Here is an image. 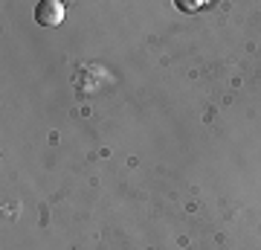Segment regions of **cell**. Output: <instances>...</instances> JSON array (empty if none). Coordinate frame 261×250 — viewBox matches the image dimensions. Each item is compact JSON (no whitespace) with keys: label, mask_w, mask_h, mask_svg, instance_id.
Masks as SVG:
<instances>
[{"label":"cell","mask_w":261,"mask_h":250,"mask_svg":"<svg viewBox=\"0 0 261 250\" xmlns=\"http://www.w3.org/2000/svg\"><path fill=\"white\" fill-rule=\"evenodd\" d=\"M177 6H180L183 12H197L203 3H200V0H177Z\"/></svg>","instance_id":"2"},{"label":"cell","mask_w":261,"mask_h":250,"mask_svg":"<svg viewBox=\"0 0 261 250\" xmlns=\"http://www.w3.org/2000/svg\"><path fill=\"white\" fill-rule=\"evenodd\" d=\"M35 20L41 27H58L64 20V3L61 0H41L35 6Z\"/></svg>","instance_id":"1"}]
</instances>
